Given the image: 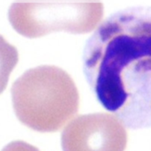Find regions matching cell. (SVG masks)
Instances as JSON below:
<instances>
[{
	"label": "cell",
	"mask_w": 151,
	"mask_h": 151,
	"mask_svg": "<svg viewBox=\"0 0 151 151\" xmlns=\"http://www.w3.org/2000/svg\"><path fill=\"white\" fill-rule=\"evenodd\" d=\"M100 0H16L7 13L19 35L37 38L55 32L86 34L103 20Z\"/></svg>",
	"instance_id": "obj_3"
},
{
	"label": "cell",
	"mask_w": 151,
	"mask_h": 151,
	"mask_svg": "<svg viewBox=\"0 0 151 151\" xmlns=\"http://www.w3.org/2000/svg\"><path fill=\"white\" fill-rule=\"evenodd\" d=\"M83 68L97 101L126 128L151 126V8L102 20L86 41Z\"/></svg>",
	"instance_id": "obj_1"
},
{
	"label": "cell",
	"mask_w": 151,
	"mask_h": 151,
	"mask_svg": "<svg viewBox=\"0 0 151 151\" xmlns=\"http://www.w3.org/2000/svg\"><path fill=\"white\" fill-rule=\"evenodd\" d=\"M10 92L17 119L37 132L60 131L79 110L80 95L75 81L54 65L25 71L14 81Z\"/></svg>",
	"instance_id": "obj_2"
},
{
	"label": "cell",
	"mask_w": 151,
	"mask_h": 151,
	"mask_svg": "<svg viewBox=\"0 0 151 151\" xmlns=\"http://www.w3.org/2000/svg\"><path fill=\"white\" fill-rule=\"evenodd\" d=\"M18 61L17 49L0 35V94L5 90L10 75Z\"/></svg>",
	"instance_id": "obj_5"
},
{
	"label": "cell",
	"mask_w": 151,
	"mask_h": 151,
	"mask_svg": "<svg viewBox=\"0 0 151 151\" xmlns=\"http://www.w3.org/2000/svg\"><path fill=\"white\" fill-rule=\"evenodd\" d=\"M128 142L126 127L111 113H92L72 118L60 137L65 151H121Z\"/></svg>",
	"instance_id": "obj_4"
}]
</instances>
